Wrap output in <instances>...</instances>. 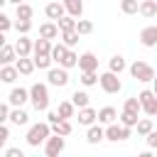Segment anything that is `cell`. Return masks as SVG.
<instances>
[{"label": "cell", "mask_w": 157, "mask_h": 157, "mask_svg": "<svg viewBox=\"0 0 157 157\" xmlns=\"http://www.w3.org/2000/svg\"><path fill=\"white\" fill-rule=\"evenodd\" d=\"M15 15H17V20H32L34 10H32V5H27V2H20V5H15Z\"/></svg>", "instance_id": "26"}, {"label": "cell", "mask_w": 157, "mask_h": 157, "mask_svg": "<svg viewBox=\"0 0 157 157\" xmlns=\"http://www.w3.org/2000/svg\"><path fill=\"white\" fill-rule=\"evenodd\" d=\"M101 140H105V130L101 128V123H98V125H96V123L88 125V130H86V142H88V145H98Z\"/></svg>", "instance_id": "14"}, {"label": "cell", "mask_w": 157, "mask_h": 157, "mask_svg": "<svg viewBox=\"0 0 157 157\" xmlns=\"http://www.w3.org/2000/svg\"><path fill=\"white\" fill-rule=\"evenodd\" d=\"M137 98H140V103H142V113H147L150 118H155V115H157V93L145 88V91L137 93Z\"/></svg>", "instance_id": "6"}, {"label": "cell", "mask_w": 157, "mask_h": 157, "mask_svg": "<svg viewBox=\"0 0 157 157\" xmlns=\"http://www.w3.org/2000/svg\"><path fill=\"white\" fill-rule=\"evenodd\" d=\"M135 128H137V135H140V137H145V135H150V132L155 130V125H152V118H140Z\"/></svg>", "instance_id": "29"}, {"label": "cell", "mask_w": 157, "mask_h": 157, "mask_svg": "<svg viewBox=\"0 0 157 157\" xmlns=\"http://www.w3.org/2000/svg\"><path fill=\"white\" fill-rule=\"evenodd\" d=\"M98 120V110H93L91 105H86V108H78V125H93Z\"/></svg>", "instance_id": "16"}, {"label": "cell", "mask_w": 157, "mask_h": 157, "mask_svg": "<svg viewBox=\"0 0 157 157\" xmlns=\"http://www.w3.org/2000/svg\"><path fill=\"white\" fill-rule=\"evenodd\" d=\"M71 101H74V105H76V108H86V105H88V101H91V96H88L86 91H74Z\"/></svg>", "instance_id": "34"}, {"label": "cell", "mask_w": 157, "mask_h": 157, "mask_svg": "<svg viewBox=\"0 0 157 157\" xmlns=\"http://www.w3.org/2000/svg\"><path fill=\"white\" fill-rule=\"evenodd\" d=\"M140 44L147 47V49L157 47V25H147V27L140 29Z\"/></svg>", "instance_id": "9"}, {"label": "cell", "mask_w": 157, "mask_h": 157, "mask_svg": "<svg viewBox=\"0 0 157 157\" xmlns=\"http://www.w3.org/2000/svg\"><path fill=\"white\" fill-rule=\"evenodd\" d=\"M5 157H25V152L20 147H10V150H5Z\"/></svg>", "instance_id": "46"}, {"label": "cell", "mask_w": 157, "mask_h": 157, "mask_svg": "<svg viewBox=\"0 0 157 157\" xmlns=\"http://www.w3.org/2000/svg\"><path fill=\"white\" fill-rule=\"evenodd\" d=\"M69 49H71V47H66L64 42H59V44H54V47H52V59H54L56 64H61V59L66 56V52H69Z\"/></svg>", "instance_id": "30"}, {"label": "cell", "mask_w": 157, "mask_h": 157, "mask_svg": "<svg viewBox=\"0 0 157 157\" xmlns=\"http://www.w3.org/2000/svg\"><path fill=\"white\" fill-rule=\"evenodd\" d=\"M66 150V137L64 135H49V140L44 142V155L47 157H59L61 152Z\"/></svg>", "instance_id": "5"}, {"label": "cell", "mask_w": 157, "mask_h": 157, "mask_svg": "<svg viewBox=\"0 0 157 157\" xmlns=\"http://www.w3.org/2000/svg\"><path fill=\"white\" fill-rule=\"evenodd\" d=\"M47 120H49L52 125H54V123H59V120H61V115H59V110H49V113H47Z\"/></svg>", "instance_id": "47"}, {"label": "cell", "mask_w": 157, "mask_h": 157, "mask_svg": "<svg viewBox=\"0 0 157 157\" xmlns=\"http://www.w3.org/2000/svg\"><path fill=\"white\" fill-rule=\"evenodd\" d=\"M98 78H101V76H98L96 71H81V83H83L86 88H88V86H96Z\"/></svg>", "instance_id": "37"}, {"label": "cell", "mask_w": 157, "mask_h": 157, "mask_svg": "<svg viewBox=\"0 0 157 157\" xmlns=\"http://www.w3.org/2000/svg\"><path fill=\"white\" fill-rule=\"evenodd\" d=\"M15 49H17L20 56H29V54L34 52V42H32L27 34H20V39L15 42Z\"/></svg>", "instance_id": "15"}, {"label": "cell", "mask_w": 157, "mask_h": 157, "mask_svg": "<svg viewBox=\"0 0 157 157\" xmlns=\"http://www.w3.org/2000/svg\"><path fill=\"white\" fill-rule=\"evenodd\" d=\"M145 140H147V147L150 150H157V130H152L150 135H145Z\"/></svg>", "instance_id": "44"}, {"label": "cell", "mask_w": 157, "mask_h": 157, "mask_svg": "<svg viewBox=\"0 0 157 157\" xmlns=\"http://www.w3.org/2000/svg\"><path fill=\"white\" fill-rule=\"evenodd\" d=\"M137 115H140V113H132V110H125V108H123V113H120V123L128 125V128H135V125H137Z\"/></svg>", "instance_id": "36"}, {"label": "cell", "mask_w": 157, "mask_h": 157, "mask_svg": "<svg viewBox=\"0 0 157 157\" xmlns=\"http://www.w3.org/2000/svg\"><path fill=\"white\" fill-rule=\"evenodd\" d=\"M76 29H78V34H91V32H93V22H91V20H81V17H78Z\"/></svg>", "instance_id": "39"}, {"label": "cell", "mask_w": 157, "mask_h": 157, "mask_svg": "<svg viewBox=\"0 0 157 157\" xmlns=\"http://www.w3.org/2000/svg\"><path fill=\"white\" fill-rule=\"evenodd\" d=\"M7 140H10V128H7L5 123H0V147H2Z\"/></svg>", "instance_id": "43"}, {"label": "cell", "mask_w": 157, "mask_h": 157, "mask_svg": "<svg viewBox=\"0 0 157 157\" xmlns=\"http://www.w3.org/2000/svg\"><path fill=\"white\" fill-rule=\"evenodd\" d=\"M7 101H10V105H25L27 101H29V88H22V86H15L12 91H10V96H7Z\"/></svg>", "instance_id": "11"}, {"label": "cell", "mask_w": 157, "mask_h": 157, "mask_svg": "<svg viewBox=\"0 0 157 157\" xmlns=\"http://www.w3.org/2000/svg\"><path fill=\"white\" fill-rule=\"evenodd\" d=\"M17 59H20V54H17L15 44H2V49H0V64H12Z\"/></svg>", "instance_id": "18"}, {"label": "cell", "mask_w": 157, "mask_h": 157, "mask_svg": "<svg viewBox=\"0 0 157 157\" xmlns=\"http://www.w3.org/2000/svg\"><path fill=\"white\" fill-rule=\"evenodd\" d=\"M108 69H110V71H115V74H123V71L128 69V64H125V59H123L120 54H115V56H110Z\"/></svg>", "instance_id": "28"}, {"label": "cell", "mask_w": 157, "mask_h": 157, "mask_svg": "<svg viewBox=\"0 0 157 157\" xmlns=\"http://www.w3.org/2000/svg\"><path fill=\"white\" fill-rule=\"evenodd\" d=\"M52 54H42V56H34V64H37V69H52Z\"/></svg>", "instance_id": "40"}, {"label": "cell", "mask_w": 157, "mask_h": 157, "mask_svg": "<svg viewBox=\"0 0 157 157\" xmlns=\"http://www.w3.org/2000/svg\"><path fill=\"white\" fill-rule=\"evenodd\" d=\"M52 47H54V44H52V39H47V37H39V39L34 42V52H32V54H34V56L52 54Z\"/></svg>", "instance_id": "22"}, {"label": "cell", "mask_w": 157, "mask_h": 157, "mask_svg": "<svg viewBox=\"0 0 157 157\" xmlns=\"http://www.w3.org/2000/svg\"><path fill=\"white\" fill-rule=\"evenodd\" d=\"M29 103H32V108L37 113H44L49 108V88H47V83H32V88H29Z\"/></svg>", "instance_id": "2"}, {"label": "cell", "mask_w": 157, "mask_h": 157, "mask_svg": "<svg viewBox=\"0 0 157 157\" xmlns=\"http://www.w3.org/2000/svg\"><path fill=\"white\" fill-rule=\"evenodd\" d=\"M78 37H81L78 29H66V32H61V42H64L66 47H71V49L78 44Z\"/></svg>", "instance_id": "27"}, {"label": "cell", "mask_w": 157, "mask_h": 157, "mask_svg": "<svg viewBox=\"0 0 157 157\" xmlns=\"http://www.w3.org/2000/svg\"><path fill=\"white\" fill-rule=\"evenodd\" d=\"M152 91L157 93V76H155V81H152Z\"/></svg>", "instance_id": "48"}, {"label": "cell", "mask_w": 157, "mask_h": 157, "mask_svg": "<svg viewBox=\"0 0 157 157\" xmlns=\"http://www.w3.org/2000/svg\"><path fill=\"white\" fill-rule=\"evenodd\" d=\"M74 113H76L74 101H61V103H59V115H61V118H74Z\"/></svg>", "instance_id": "35"}, {"label": "cell", "mask_w": 157, "mask_h": 157, "mask_svg": "<svg viewBox=\"0 0 157 157\" xmlns=\"http://www.w3.org/2000/svg\"><path fill=\"white\" fill-rule=\"evenodd\" d=\"M130 137V128L128 125H118V123H110L108 128H105V140H110V142H123V140H128Z\"/></svg>", "instance_id": "8"}, {"label": "cell", "mask_w": 157, "mask_h": 157, "mask_svg": "<svg viewBox=\"0 0 157 157\" xmlns=\"http://www.w3.org/2000/svg\"><path fill=\"white\" fill-rule=\"evenodd\" d=\"M64 5H66V12L74 15L76 20L83 15V0H64Z\"/></svg>", "instance_id": "25"}, {"label": "cell", "mask_w": 157, "mask_h": 157, "mask_svg": "<svg viewBox=\"0 0 157 157\" xmlns=\"http://www.w3.org/2000/svg\"><path fill=\"white\" fill-rule=\"evenodd\" d=\"M120 10L125 15H137L140 12V0H120Z\"/></svg>", "instance_id": "31"}, {"label": "cell", "mask_w": 157, "mask_h": 157, "mask_svg": "<svg viewBox=\"0 0 157 157\" xmlns=\"http://www.w3.org/2000/svg\"><path fill=\"white\" fill-rule=\"evenodd\" d=\"M7 2H15V5H20V2H25V0H7Z\"/></svg>", "instance_id": "49"}, {"label": "cell", "mask_w": 157, "mask_h": 157, "mask_svg": "<svg viewBox=\"0 0 157 157\" xmlns=\"http://www.w3.org/2000/svg\"><path fill=\"white\" fill-rule=\"evenodd\" d=\"M76 22H78V20H76L74 15H64L61 20H56V25H59L61 32H66V29H76Z\"/></svg>", "instance_id": "32"}, {"label": "cell", "mask_w": 157, "mask_h": 157, "mask_svg": "<svg viewBox=\"0 0 157 157\" xmlns=\"http://www.w3.org/2000/svg\"><path fill=\"white\" fill-rule=\"evenodd\" d=\"M39 37L56 39V37H61V29H59V25L52 20V22H44V25H39Z\"/></svg>", "instance_id": "17"}, {"label": "cell", "mask_w": 157, "mask_h": 157, "mask_svg": "<svg viewBox=\"0 0 157 157\" xmlns=\"http://www.w3.org/2000/svg\"><path fill=\"white\" fill-rule=\"evenodd\" d=\"M20 78V69L15 66V64H2V69H0V81L2 83H15Z\"/></svg>", "instance_id": "13"}, {"label": "cell", "mask_w": 157, "mask_h": 157, "mask_svg": "<svg viewBox=\"0 0 157 157\" xmlns=\"http://www.w3.org/2000/svg\"><path fill=\"white\" fill-rule=\"evenodd\" d=\"M78 69L81 71H98V56L93 52H83L78 56Z\"/></svg>", "instance_id": "12"}, {"label": "cell", "mask_w": 157, "mask_h": 157, "mask_svg": "<svg viewBox=\"0 0 157 157\" xmlns=\"http://www.w3.org/2000/svg\"><path fill=\"white\" fill-rule=\"evenodd\" d=\"M140 15L147 17V20L155 17V15H157V2H155V0H140Z\"/></svg>", "instance_id": "24"}, {"label": "cell", "mask_w": 157, "mask_h": 157, "mask_svg": "<svg viewBox=\"0 0 157 157\" xmlns=\"http://www.w3.org/2000/svg\"><path fill=\"white\" fill-rule=\"evenodd\" d=\"M120 74H115V71H103L101 74V78H98V83H101V88L105 91V93H120V88H123V83H120V78H118Z\"/></svg>", "instance_id": "4"}, {"label": "cell", "mask_w": 157, "mask_h": 157, "mask_svg": "<svg viewBox=\"0 0 157 157\" xmlns=\"http://www.w3.org/2000/svg\"><path fill=\"white\" fill-rule=\"evenodd\" d=\"M49 135H52V123L47 120V123H34V125L27 130L25 140H27L29 147H39V145H44V142L49 140Z\"/></svg>", "instance_id": "1"}, {"label": "cell", "mask_w": 157, "mask_h": 157, "mask_svg": "<svg viewBox=\"0 0 157 157\" xmlns=\"http://www.w3.org/2000/svg\"><path fill=\"white\" fill-rule=\"evenodd\" d=\"M15 29H17V34H27L32 29V20H17L15 22Z\"/></svg>", "instance_id": "41"}, {"label": "cell", "mask_w": 157, "mask_h": 157, "mask_svg": "<svg viewBox=\"0 0 157 157\" xmlns=\"http://www.w3.org/2000/svg\"><path fill=\"white\" fill-rule=\"evenodd\" d=\"M10 110H12L10 101H7V103H0V123H7V120H10Z\"/></svg>", "instance_id": "42"}, {"label": "cell", "mask_w": 157, "mask_h": 157, "mask_svg": "<svg viewBox=\"0 0 157 157\" xmlns=\"http://www.w3.org/2000/svg\"><path fill=\"white\" fill-rule=\"evenodd\" d=\"M10 27H12V20L7 15H0V32H7Z\"/></svg>", "instance_id": "45"}, {"label": "cell", "mask_w": 157, "mask_h": 157, "mask_svg": "<svg viewBox=\"0 0 157 157\" xmlns=\"http://www.w3.org/2000/svg\"><path fill=\"white\" fill-rule=\"evenodd\" d=\"M15 66L20 69V74L22 76H29L34 69H37V64H34V59H29V56H20L17 61H15Z\"/></svg>", "instance_id": "21"}, {"label": "cell", "mask_w": 157, "mask_h": 157, "mask_svg": "<svg viewBox=\"0 0 157 157\" xmlns=\"http://www.w3.org/2000/svg\"><path fill=\"white\" fill-rule=\"evenodd\" d=\"M128 71H130V76H132V78H137V81H142V83L155 81V76H157L155 66H150V64H147V61H142V59L132 61V64L128 66Z\"/></svg>", "instance_id": "3"}, {"label": "cell", "mask_w": 157, "mask_h": 157, "mask_svg": "<svg viewBox=\"0 0 157 157\" xmlns=\"http://www.w3.org/2000/svg\"><path fill=\"white\" fill-rule=\"evenodd\" d=\"M115 118H120V115H118V110H115L113 105H105V108H101V110H98V123H103V125L115 123Z\"/></svg>", "instance_id": "19"}, {"label": "cell", "mask_w": 157, "mask_h": 157, "mask_svg": "<svg viewBox=\"0 0 157 157\" xmlns=\"http://www.w3.org/2000/svg\"><path fill=\"white\" fill-rule=\"evenodd\" d=\"M44 15H47L49 20H54V22H56V20H61V17H64V15H69V12H66L64 0H61V2H59V0H52V2L44 7Z\"/></svg>", "instance_id": "10"}, {"label": "cell", "mask_w": 157, "mask_h": 157, "mask_svg": "<svg viewBox=\"0 0 157 157\" xmlns=\"http://www.w3.org/2000/svg\"><path fill=\"white\" fill-rule=\"evenodd\" d=\"M71 130H74V125L69 123V118H61L59 123H54V125H52V132H54V135H64V137H69V135H71Z\"/></svg>", "instance_id": "23"}, {"label": "cell", "mask_w": 157, "mask_h": 157, "mask_svg": "<svg viewBox=\"0 0 157 157\" xmlns=\"http://www.w3.org/2000/svg\"><path fill=\"white\" fill-rule=\"evenodd\" d=\"M59 66H64V69H74V66H78V54L74 52V49H69L66 52V56L61 59V64Z\"/></svg>", "instance_id": "33"}, {"label": "cell", "mask_w": 157, "mask_h": 157, "mask_svg": "<svg viewBox=\"0 0 157 157\" xmlns=\"http://www.w3.org/2000/svg\"><path fill=\"white\" fill-rule=\"evenodd\" d=\"M47 81H49V86L64 88V86L69 83V69H64V66H56V69H47Z\"/></svg>", "instance_id": "7"}, {"label": "cell", "mask_w": 157, "mask_h": 157, "mask_svg": "<svg viewBox=\"0 0 157 157\" xmlns=\"http://www.w3.org/2000/svg\"><path fill=\"white\" fill-rule=\"evenodd\" d=\"M27 120H29V115H27V110H22V105H12V110H10V123L12 125H27Z\"/></svg>", "instance_id": "20"}, {"label": "cell", "mask_w": 157, "mask_h": 157, "mask_svg": "<svg viewBox=\"0 0 157 157\" xmlns=\"http://www.w3.org/2000/svg\"><path fill=\"white\" fill-rule=\"evenodd\" d=\"M123 108H125V110H132V113H140V110H142V103H140L137 96H130V98H125Z\"/></svg>", "instance_id": "38"}]
</instances>
